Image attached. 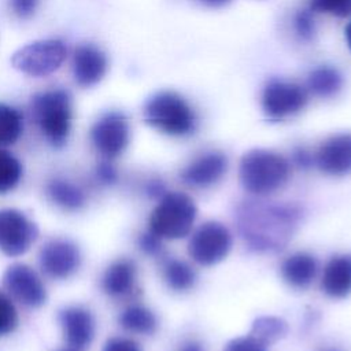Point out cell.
<instances>
[{"label":"cell","mask_w":351,"mask_h":351,"mask_svg":"<svg viewBox=\"0 0 351 351\" xmlns=\"http://www.w3.org/2000/svg\"><path fill=\"white\" fill-rule=\"evenodd\" d=\"M300 218L296 207L262 202H245L237 213L239 230L255 251L281 250L292 237Z\"/></svg>","instance_id":"obj_1"},{"label":"cell","mask_w":351,"mask_h":351,"mask_svg":"<svg viewBox=\"0 0 351 351\" xmlns=\"http://www.w3.org/2000/svg\"><path fill=\"white\" fill-rule=\"evenodd\" d=\"M240 181L248 192L265 196L282 188L291 174L288 160L273 151L255 148L240 160Z\"/></svg>","instance_id":"obj_2"},{"label":"cell","mask_w":351,"mask_h":351,"mask_svg":"<svg viewBox=\"0 0 351 351\" xmlns=\"http://www.w3.org/2000/svg\"><path fill=\"white\" fill-rule=\"evenodd\" d=\"M32 114L51 145H64L73 119L71 97L66 90L51 89L36 95L32 100Z\"/></svg>","instance_id":"obj_3"},{"label":"cell","mask_w":351,"mask_h":351,"mask_svg":"<svg viewBox=\"0 0 351 351\" xmlns=\"http://www.w3.org/2000/svg\"><path fill=\"white\" fill-rule=\"evenodd\" d=\"M196 219L193 200L182 192L165 193L149 215V232L159 239L185 237Z\"/></svg>","instance_id":"obj_4"},{"label":"cell","mask_w":351,"mask_h":351,"mask_svg":"<svg viewBox=\"0 0 351 351\" xmlns=\"http://www.w3.org/2000/svg\"><path fill=\"white\" fill-rule=\"evenodd\" d=\"M145 122L171 136H184L195 128V114L189 104L177 93L162 92L144 107Z\"/></svg>","instance_id":"obj_5"},{"label":"cell","mask_w":351,"mask_h":351,"mask_svg":"<svg viewBox=\"0 0 351 351\" xmlns=\"http://www.w3.org/2000/svg\"><path fill=\"white\" fill-rule=\"evenodd\" d=\"M67 48L58 38H45L29 43L15 51L11 64L30 77H45L56 71L64 62Z\"/></svg>","instance_id":"obj_6"},{"label":"cell","mask_w":351,"mask_h":351,"mask_svg":"<svg viewBox=\"0 0 351 351\" xmlns=\"http://www.w3.org/2000/svg\"><path fill=\"white\" fill-rule=\"evenodd\" d=\"M232 247V236L225 225L208 221L200 225L192 234L188 252L191 258L203 266H211L226 258Z\"/></svg>","instance_id":"obj_7"},{"label":"cell","mask_w":351,"mask_h":351,"mask_svg":"<svg viewBox=\"0 0 351 351\" xmlns=\"http://www.w3.org/2000/svg\"><path fill=\"white\" fill-rule=\"evenodd\" d=\"M37 225L16 208L0 210V250L8 256H21L34 244Z\"/></svg>","instance_id":"obj_8"},{"label":"cell","mask_w":351,"mask_h":351,"mask_svg":"<svg viewBox=\"0 0 351 351\" xmlns=\"http://www.w3.org/2000/svg\"><path fill=\"white\" fill-rule=\"evenodd\" d=\"M95 148L107 159L119 156L130 140L128 119L121 112H107L100 117L90 130Z\"/></svg>","instance_id":"obj_9"},{"label":"cell","mask_w":351,"mask_h":351,"mask_svg":"<svg viewBox=\"0 0 351 351\" xmlns=\"http://www.w3.org/2000/svg\"><path fill=\"white\" fill-rule=\"evenodd\" d=\"M5 289L22 304L40 307L47 302V291L37 273L23 263H14L3 274Z\"/></svg>","instance_id":"obj_10"},{"label":"cell","mask_w":351,"mask_h":351,"mask_svg":"<svg viewBox=\"0 0 351 351\" xmlns=\"http://www.w3.org/2000/svg\"><path fill=\"white\" fill-rule=\"evenodd\" d=\"M41 270L52 278H67L81 265L78 247L66 239H53L43 245L38 254Z\"/></svg>","instance_id":"obj_11"},{"label":"cell","mask_w":351,"mask_h":351,"mask_svg":"<svg viewBox=\"0 0 351 351\" xmlns=\"http://www.w3.org/2000/svg\"><path fill=\"white\" fill-rule=\"evenodd\" d=\"M307 101V95L303 88L296 84L273 81L270 82L262 96L263 111L270 118H284L300 111Z\"/></svg>","instance_id":"obj_12"},{"label":"cell","mask_w":351,"mask_h":351,"mask_svg":"<svg viewBox=\"0 0 351 351\" xmlns=\"http://www.w3.org/2000/svg\"><path fill=\"white\" fill-rule=\"evenodd\" d=\"M314 160L325 174L344 176L351 173V133H339L325 140Z\"/></svg>","instance_id":"obj_13"},{"label":"cell","mask_w":351,"mask_h":351,"mask_svg":"<svg viewBox=\"0 0 351 351\" xmlns=\"http://www.w3.org/2000/svg\"><path fill=\"white\" fill-rule=\"evenodd\" d=\"M59 322L66 343L77 350L89 346L95 337V318L81 306H70L60 311Z\"/></svg>","instance_id":"obj_14"},{"label":"cell","mask_w":351,"mask_h":351,"mask_svg":"<svg viewBox=\"0 0 351 351\" xmlns=\"http://www.w3.org/2000/svg\"><path fill=\"white\" fill-rule=\"evenodd\" d=\"M107 71V58L93 44L78 45L73 56V74L78 85L89 88L101 81Z\"/></svg>","instance_id":"obj_15"},{"label":"cell","mask_w":351,"mask_h":351,"mask_svg":"<svg viewBox=\"0 0 351 351\" xmlns=\"http://www.w3.org/2000/svg\"><path fill=\"white\" fill-rule=\"evenodd\" d=\"M228 169V159L221 152H208L191 162L182 171L181 178L192 186H210L219 181Z\"/></svg>","instance_id":"obj_16"},{"label":"cell","mask_w":351,"mask_h":351,"mask_svg":"<svg viewBox=\"0 0 351 351\" xmlns=\"http://www.w3.org/2000/svg\"><path fill=\"white\" fill-rule=\"evenodd\" d=\"M322 291L330 298H346L351 293V255L333 256L325 266Z\"/></svg>","instance_id":"obj_17"},{"label":"cell","mask_w":351,"mask_h":351,"mask_svg":"<svg viewBox=\"0 0 351 351\" xmlns=\"http://www.w3.org/2000/svg\"><path fill=\"white\" fill-rule=\"evenodd\" d=\"M317 274V261L306 252L289 255L281 265V276L287 284L295 288L307 287Z\"/></svg>","instance_id":"obj_18"},{"label":"cell","mask_w":351,"mask_h":351,"mask_svg":"<svg viewBox=\"0 0 351 351\" xmlns=\"http://www.w3.org/2000/svg\"><path fill=\"white\" fill-rule=\"evenodd\" d=\"M136 278V266L129 259H119L111 263L101 280L103 291L110 296H121L128 293Z\"/></svg>","instance_id":"obj_19"},{"label":"cell","mask_w":351,"mask_h":351,"mask_svg":"<svg viewBox=\"0 0 351 351\" xmlns=\"http://www.w3.org/2000/svg\"><path fill=\"white\" fill-rule=\"evenodd\" d=\"M47 195L51 202L69 211L78 210L85 203V195L81 188L62 178H55L48 182Z\"/></svg>","instance_id":"obj_20"},{"label":"cell","mask_w":351,"mask_h":351,"mask_svg":"<svg viewBox=\"0 0 351 351\" xmlns=\"http://www.w3.org/2000/svg\"><path fill=\"white\" fill-rule=\"evenodd\" d=\"M119 324L123 329L140 335H151L158 326L154 313L143 306H130L125 308L119 315Z\"/></svg>","instance_id":"obj_21"},{"label":"cell","mask_w":351,"mask_h":351,"mask_svg":"<svg viewBox=\"0 0 351 351\" xmlns=\"http://www.w3.org/2000/svg\"><path fill=\"white\" fill-rule=\"evenodd\" d=\"M23 118L21 112L5 104L0 103V147L12 145L22 134Z\"/></svg>","instance_id":"obj_22"},{"label":"cell","mask_w":351,"mask_h":351,"mask_svg":"<svg viewBox=\"0 0 351 351\" xmlns=\"http://www.w3.org/2000/svg\"><path fill=\"white\" fill-rule=\"evenodd\" d=\"M288 332V325L284 319L273 315H263L254 321L250 335L261 340L263 344L270 346L282 339Z\"/></svg>","instance_id":"obj_23"},{"label":"cell","mask_w":351,"mask_h":351,"mask_svg":"<svg viewBox=\"0 0 351 351\" xmlns=\"http://www.w3.org/2000/svg\"><path fill=\"white\" fill-rule=\"evenodd\" d=\"M167 285L174 291H186L195 284V271L192 267L178 259H170L163 270Z\"/></svg>","instance_id":"obj_24"},{"label":"cell","mask_w":351,"mask_h":351,"mask_svg":"<svg viewBox=\"0 0 351 351\" xmlns=\"http://www.w3.org/2000/svg\"><path fill=\"white\" fill-rule=\"evenodd\" d=\"M308 88L318 96H329L337 92L341 86L340 74L330 67H321L314 70L308 77Z\"/></svg>","instance_id":"obj_25"},{"label":"cell","mask_w":351,"mask_h":351,"mask_svg":"<svg viewBox=\"0 0 351 351\" xmlns=\"http://www.w3.org/2000/svg\"><path fill=\"white\" fill-rule=\"evenodd\" d=\"M22 166L8 151L0 148V193L12 191L21 181Z\"/></svg>","instance_id":"obj_26"},{"label":"cell","mask_w":351,"mask_h":351,"mask_svg":"<svg viewBox=\"0 0 351 351\" xmlns=\"http://www.w3.org/2000/svg\"><path fill=\"white\" fill-rule=\"evenodd\" d=\"M18 325V313L10 298L0 291V336L15 330Z\"/></svg>","instance_id":"obj_27"},{"label":"cell","mask_w":351,"mask_h":351,"mask_svg":"<svg viewBox=\"0 0 351 351\" xmlns=\"http://www.w3.org/2000/svg\"><path fill=\"white\" fill-rule=\"evenodd\" d=\"M311 8L318 12L347 16L351 14V0H311Z\"/></svg>","instance_id":"obj_28"},{"label":"cell","mask_w":351,"mask_h":351,"mask_svg":"<svg viewBox=\"0 0 351 351\" xmlns=\"http://www.w3.org/2000/svg\"><path fill=\"white\" fill-rule=\"evenodd\" d=\"M223 351H267V346L252 335L232 339L223 348Z\"/></svg>","instance_id":"obj_29"},{"label":"cell","mask_w":351,"mask_h":351,"mask_svg":"<svg viewBox=\"0 0 351 351\" xmlns=\"http://www.w3.org/2000/svg\"><path fill=\"white\" fill-rule=\"evenodd\" d=\"M103 351H141L138 344L126 337H111L106 341Z\"/></svg>","instance_id":"obj_30"},{"label":"cell","mask_w":351,"mask_h":351,"mask_svg":"<svg viewBox=\"0 0 351 351\" xmlns=\"http://www.w3.org/2000/svg\"><path fill=\"white\" fill-rule=\"evenodd\" d=\"M138 247L148 255H156L160 252V239L152 232H147L138 237Z\"/></svg>","instance_id":"obj_31"},{"label":"cell","mask_w":351,"mask_h":351,"mask_svg":"<svg viewBox=\"0 0 351 351\" xmlns=\"http://www.w3.org/2000/svg\"><path fill=\"white\" fill-rule=\"evenodd\" d=\"M38 5V0H11V8L14 14L22 19L30 18Z\"/></svg>","instance_id":"obj_32"},{"label":"cell","mask_w":351,"mask_h":351,"mask_svg":"<svg viewBox=\"0 0 351 351\" xmlns=\"http://www.w3.org/2000/svg\"><path fill=\"white\" fill-rule=\"evenodd\" d=\"M295 27L299 36L303 38H310L314 34V22L308 12H299L295 19Z\"/></svg>","instance_id":"obj_33"},{"label":"cell","mask_w":351,"mask_h":351,"mask_svg":"<svg viewBox=\"0 0 351 351\" xmlns=\"http://www.w3.org/2000/svg\"><path fill=\"white\" fill-rule=\"evenodd\" d=\"M96 177H97V180L101 184L111 185V184H114L117 181L118 173H117L115 167L110 162L104 160V162H100L97 165V167H96Z\"/></svg>","instance_id":"obj_34"},{"label":"cell","mask_w":351,"mask_h":351,"mask_svg":"<svg viewBox=\"0 0 351 351\" xmlns=\"http://www.w3.org/2000/svg\"><path fill=\"white\" fill-rule=\"evenodd\" d=\"M293 160H295V163H296L299 167L307 169V167H310V166L313 165L314 158H313L306 149L299 148V149H296V151L293 152Z\"/></svg>","instance_id":"obj_35"},{"label":"cell","mask_w":351,"mask_h":351,"mask_svg":"<svg viewBox=\"0 0 351 351\" xmlns=\"http://www.w3.org/2000/svg\"><path fill=\"white\" fill-rule=\"evenodd\" d=\"M147 193L151 196V197H162L165 195V186L160 181L155 180V181H151L148 185H147Z\"/></svg>","instance_id":"obj_36"},{"label":"cell","mask_w":351,"mask_h":351,"mask_svg":"<svg viewBox=\"0 0 351 351\" xmlns=\"http://www.w3.org/2000/svg\"><path fill=\"white\" fill-rule=\"evenodd\" d=\"M178 351H204L203 346L195 340H189L186 343H184Z\"/></svg>","instance_id":"obj_37"},{"label":"cell","mask_w":351,"mask_h":351,"mask_svg":"<svg viewBox=\"0 0 351 351\" xmlns=\"http://www.w3.org/2000/svg\"><path fill=\"white\" fill-rule=\"evenodd\" d=\"M200 3L210 5V7H222L225 4H228L230 0H199Z\"/></svg>","instance_id":"obj_38"},{"label":"cell","mask_w":351,"mask_h":351,"mask_svg":"<svg viewBox=\"0 0 351 351\" xmlns=\"http://www.w3.org/2000/svg\"><path fill=\"white\" fill-rule=\"evenodd\" d=\"M346 40H347V44H348V47L351 49V22L346 27Z\"/></svg>","instance_id":"obj_39"},{"label":"cell","mask_w":351,"mask_h":351,"mask_svg":"<svg viewBox=\"0 0 351 351\" xmlns=\"http://www.w3.org/2000/svg\"><path fill=\"white\" fill-rule=\"evenodd\" d=\"M59 351H80V350L73 348V347H69V348H63V350H59Z\"/></svg>","instance_id":"obj_40"},{"label":"cell","mask_w":351,"mask_h":351,"mask_svg":"<svg viewBox=\"0 0 351 351\" xmlns=\"http://www.w3.org/2000/svg\"><path fill=\"white\" fill-rule=\"evenodd\" d=\"M325 351H337V350H325Z\"/></svg>","instance_id":"obj_41"}]
</instances>
